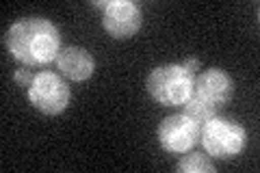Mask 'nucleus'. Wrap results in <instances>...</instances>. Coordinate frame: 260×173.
<instances>
[{
    "instance_id": "nucleus-1",
    "label": "nucleus",
    "mask_w": 260,
    "mask_h": 173,
    "mask_svg": "<svg viewBox=\"0 0 260 173\" xmlns=\"http://www.w3.org/2000/svg\"><path fill=\"white\" fill-rule=\"evenodd\" d=\"M5 44L20 63L39 67L54 61L61 52V35L52 22L44 18H24L7 30Z\"/></svg>"
},
{
    "instance_id": "nucleus-2",
    "label": "nucleus",
    "mask_w": 260,
    "mask_h": 173,
    "mask_svg": "<svg viewBox=\"0 0 260 173\" xmlns=\"http://www.w3.org/2000/svg\"><path fill=\"white\" fill-rule=\"evenodd\" d=\"M193 78L184 65L169 63V65H158L150 72L145 87L148 93L162 106H182L191 97L193 91Z\"/></svg>"
},
{
    "instance_id": "nucleus-3",
    "label": "nucleus",
    "mask_w": 260,
    "mask_h": 173,
    "mask_svg": "<svg viewBox=\"0 0 260 173\" xmlns=\"http://www.w3.org/2000/svg\"><path fill=\"white\" fill-rule=\"evenodd\" d=\"M200 143L208 156L228 160L241 154V150L245 147V130L237 121L215 115L200 126Z\"/></svg>"
},
{
    "instance_id": "nucleus-4",
    "label": "nucleus",
    "mask_w": 260,
    "mask_h": 173,
    "mask_svg": "<svg viewBox=\"0 0 260 173\" xmlns=\"http://www.w3.org/2000/svg\"><path fill=\"white\" fill-rule=\"evenodd\" d=\"M234 95V80L228 72L213 67L198 74L193 78V91H191V100L202 104L204 109L210 113H215L230 102V97Z\"/></svg>"
},
{
    "instance_id": "nucleus-5",
    "label": "nucleus",
    "mask_w": 260,
    "mask_h": 173,
    "mask_svg": "<svg viewBox=\"0 0 260 173\" xmlns=\"http://www.w3.org/2000/svg\"><path fill=\"white\" fill-rule=\"evenodd\" d=\"M28 100L44 115H59L70 104V87L54 72L35 74V80L28 89Z\"/></svg>"
},
{
    "instance_id": "nucleus-6",
    "label": "nucleus",
    "mask_w": 260,
    "mask_h": 173,
    "mask_svg": "<svg viewBox=\"0 0 260 173\" xmlns=\"http://www.w3.org/2000/svg\"><path fill=\"white\" fill-rule=\"evenodd\" d=\"M158 141L169 154H186L200 143V126L184 113L162 119L158 126Z\"/></svg>"
},
{
    "instance_id": "nucleus-7",
    "label": "nucleus",
    "mask_w": 260,
    "mask_h": 173,
    "mask_svg": "<svg viewBox=\"0 0 260 173\" xmlns=\"http://www.w3.org/2000/svg\"><path fill=\"white\" fill-rule=\"evenodd\" d=\"M104 28L115 39H128L141 28V9L130 0H111L102 15Z\"/></svg>"
},
{
    "instance_id": "nucleus-8",
    "label": "nucleus",
    "mask_w": 260,
    "mask_h": 173,
    "mask_svg": "<svg viewBox=\"0 0 260 173\" xmlns=\"http://www.w3.org/2000/svg\"><path fill=\"white\" fill-rule=\"evenodd\" d=\"M56 65H59L63 76H68L70 80H78V82L91 78L95 72L93 56L85 48H78V46L63 48L59 56H56Z\"/></svg>"
},
{
    "instance_id": "nucleus-9",
    "label": "nucleus",
    "mask_w": 260,
    "mask_h": 173,
    "mask_svg": "<svg viewBox=\"0 0 260 173\" xmlns=\"http://www.w3.org/2000/svg\"><path fill=\"white\" fill-rule=\"evenodd\" d=\"M176 169L182 173H213L215 171L213 162L208 160V156L200 154V152H191V154L182 156L180 162L176 164Z\"/></svg>"
},
{
    "instance_id": "nucleus-10",
    "label": "nucleus",
    "mask_w": 260,
    "mask_h": 173,
    "mask_svg": "<svg viewBox=\"0 0 260 173\" xmlns=\"http://www.w3.org/2000/svg\"><path fill=\"white\" fill-rule=\"evenodd\" d=\"M13 80L18 82V85L24 89V91L28 93V89H30V85H32V80H35V76H32V74H30V70L22 67V70H15V74H13Z\"/></svg>"
},
{
    "instance_id": "nucleus-11",
    "label": "nucleus",
    "mask_w": 260,
    "mask_h": 173,
    "mask_svg": "<svg viewBox=\"0 0 260 173\" xmlns=\"http://www.w3.org/2000/svg\"><path fill=\"white\" fill-rule=\"evenodd\" d=\"M184 70L191 74V76H198V70H200V59H189V61H184Z\"/></svg>"
}]
</instances>
